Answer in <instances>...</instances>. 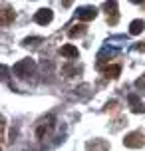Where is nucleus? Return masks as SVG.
<instances>
[{
	"label": "nucleus",
	"mask_w": 145,
	"mask_h": 151,
	"mask_svg": "<svg viewBox=\"0 0 145 151\" xmlns=\"http://www.w3.org/2000/svg\"><path fill=\"white\" fill-rule=\"evenodd\" d=\"M103 74H106V78L117 80V78H119V74H121V66H119V64H111V66L103 68Z\"/></svg>",
	"instance_id": "nucleus-11"
},
{
	"label": "nucleus",
	"mask_w": 145,
	"mask_h": 151,
	"mask_svg": "<svg viewBox=\"0 0 145 151\" xmlns=\"http://www.w3.org/2000/svg\"><path fill=\"white\" fill-rule=\"evenodd\" d=\"M85 32H88V26H85V24H74L68 30V36L70 38H82Z\"/></svg>",
	"instance_id": "nucleus-9"
},
{
	"label": "nucleus",
	"mask_w": 145,
	"mask_h": 151,
	"mask_svg": "<svg viewBox=\"0 0 145 151\" xmlns=\"http://www.w3.org/2000/svg\"><path fill=\"white\" fill-rule=\"evenodd\" d=\"M14 18H16L14 10H12V8H8L6 4H2V12H0V24H2V26H8V24L14 22Z\"/></svg>",
	"instance_id": "nucleus-7"
},
{
	"label": "nucleus",
	"mask_w": 145,
	"mask_h": 151,
	"mask_svg": "<svg viewBox=\"0 0 145 151\" xmlns=\"http://www.w3.org/2000/svg\"><path fill=\"white\" fill-rule=\"evenodd\" d=\"M98 16V8L93 6H82L78 8V18L82 20V22H90V20H93Z\"/></svg>",
	"instance_id": "nucleus-3"
},
{
	"label": "nucleus",
	"mask_w": 145,
	"mask_h": 151,
	"mask_svg": "<svg viewBox=\"0 0 145 151\" xmlns=\"http://www.w3.org/2000/svg\"><path fill=\"white\" fill-rule=\"evenodd\" d=\"M52 18H54L52 10H50V8H42V10H38V12H36V16H34V22L40 24V26H46V24L52 22Z\"/></svg>",
	"instance_id": "nucleus-4"
},
{
	"label": "nucleus",
	"mask_w": 145,
	"mask_h": 151,
	"mask_svg": "<svg viewBox=\"0 0 145 151\" xmlns=\"http://www.w3.org/2000/svg\"><path fill=\"white\" fill-rule=\"evenodd\" d=\"M85 149L88 151H107L109 149V143H107L106 139H93V141L85 143Z\"/></svg>",
	"instance_id": "nucleus-8"
},
{
	"label": "nucleus",
	"mask_w": 145,
	"mask_h": 151,
	"mask_svg": "<svg viewBox=\"0 0 145 151\" xmlns=\"http://www.w3.org/2000/svg\"><path fill=\"white\" fill-rule=\"evenodd\" d=\"M60 56H66V58H80V52H78V48H74L72 44H66L60 48Z\"/></svg>",
	"instance_id": "nucleus-10"
},
{
	"label": "nucleus",
	"mask_w": 145,
	"mask_h": 151,
	"mask_svg": "<svg viewBox=\"0 0 145 151\" xmlns=\"http://www.w3.org/2000/svg\"><path fill=\"white\" fill-rule=\"evenodd\" d=\"M143 8H145V2H143Z\"/></svg>",
	"instance_id": "nucleus-15"
},
{
	"label": "nucleus",
	"mask_w": 145,
	"mask_h": 151,
	"mask_svg": "<svg viewBox=\"0 0 145 151\" xmlns=\"http://www.w3.org/2000/svg\"><path fill=\"white\" fill-rule=\"evenodd\" d=\"M119 104H117V101H111V104H107V111H109V109H111V111H117V109H119Z\"/></svg>",
	"instance_id": "nucleus-13"
},
{
	"label": "nucleus",
	"mask_w": 145,
	"mask_h": 151,
	"mask_svg": "<svg viewBox=\"0 0 145 151\" xmlns=\"http://www.w3.org/2000/svg\"><path fill=\"white\" fill-rule=\"evenodd\" d=\"M143 30H145V22L143 20H133V22L129 24V34H133V36L141 34Z\"/></svg>",
	"instance_id": "nucleus-12"
},
{
	"label": "nucleus",
	"mask_w": 145,
	"mask_h": 151,
	"mask_svg": "<svg viewBox=\"0 0 145 151\" xmlns=\"http://www.w3.org/2000/svg\"><path fill=\"white\" fill-rule=\"evenodd\" d=\"M137 50H139V52H145V42H143V44H139V46H137Z\"/></svg>",
	"instance_id": "nucleus-14"
},
{
	"label": "nucleus",
	"mask_w": 145,
	"mask_h": 151,
	"mask_svg": "<svg viewBox=\"0 0 145 151\" xmlns=\"http://www.w3.org/2000/svg\"><path fill=\"white\" fill-rule=\"evenodd\" d=\"M123 145L129 147V149H139L145 145V133L143 131H131L123 137Z\"/></svg>",
	"instance_id": "nucleus-1"
},
{
	"label": "nucleus",
	"mask_w": 145,
	"mask_h": 151,
	"mask_svg": "<svg viewBox=\"0 0 145 151\" xmlns=\"http://www.w3.org/2000/svg\"><path fill=\"white\" fill-rule=\"evenodd\" d=\"M32 70H34V62L32 60H22L14 66V74L20 76V78H26V76H30Z\"/></svg>",
	"instance_id": "nucleus-2"
},
{
	"label": "nucleus",
	"mask_w": 145,
	"mask_h": 151,
	"mask_svg": "<svg viewBox=\"0 0 145 151\" xmlns=\"http://www.w3.org/2000/svg\"><path fill=\"white\" fill-rule=\"evenodd\" d=\"M103 8L107 10V22L111 24H117V20H119V12H117V2H106L103 4Z\"/></svg>",
	"instance_id": "nucleus-5"
},
{
	"label": "nucleus",
	"mask_w": 145,
	"mask_h": 151,
	"mask_svg": "<svg viewBox=\"0 0 145 151\" xmlns=\"http://www.w3.org/2000/svg\"><path fill=\"white\" fill-rule=\"evenodd\" d=\"M127 101H129V107H131L133 113H143L145 111V106H143V101L139 99L137 93H129L127 96Z\"/></svg>",
	"instance_id": "nucleus-6"
}]
</instances>
